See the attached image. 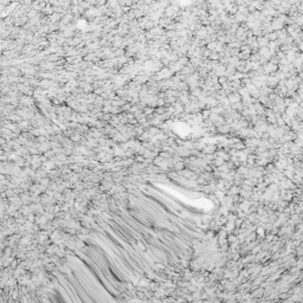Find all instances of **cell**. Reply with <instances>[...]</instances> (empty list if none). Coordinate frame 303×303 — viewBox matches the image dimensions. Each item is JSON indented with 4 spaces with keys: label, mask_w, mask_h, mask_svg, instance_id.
<instances>
[{
    "label": "cell",
    "mask_w": 303,
    "mask_h": 303,
    "mask_svg": "<svg viewBox=\"0 0 303 303\" xmlns=\"http://www.w3.org/2000/svg\"><path fill=\"white\" fill-rule=\"evenodd\" d=\"M176 14H179V8L174 5H167V7L165 8V17L174 18L176 17Z\"/></svg>",
    "instance_id": "obj_1"
},
{
    "label": "cell",
    "mask_w": 303,
    "mask_h": 303,
    "mask_svg": "<svg viewBox=\"0 0 303 303\" xmlns=\"http://www.w3.org/2000/svg\"><path fill=\"white\" fill-rule=\"evenodd\" d=\"M283 27H284V23L283 21H281L278 18H273L272 19V21H271V29L273 31H279Z\"/></svg>",
    "instance_id": "obj_2"
},
{
    "label": "cell",
    "mask_w": 303,
    "mask_h": 303,
    "mask_svg": "<svg viewBox=\"0 0 303 303\" xmlns=\"http://www.w3.org/2000/svg\"><path fill=\"white\" fill-rule=\"evenodd\" d=\"M276 69H277V67L275 65V63L271 62V63H268L267 65H264V69H263V70H264L265 73H271V72H275Z\"/></svg>",
    "instance_id": "obj_3"
},
{
    "label": "cell",
    "mask_w": 303,
    "mask_h": 303,
    "mask_svg": "<svg viewBox=\"0 0 303 303\" xmlns=\"http://www.w3.org/2000/svg\"><path fill=\"white\" fill-rule=\"evenodd\" d=\"M227 100L230 101V103H237V102H240L242 100V95L240 94H230Z\"/></svg>",
    "instance_id": "obj_4"
},
{
    "label": "cell",
    "mask_w": 303,
    "mask_h": 303,
    "mask_svg": "<svg viewBox=\"0 0 303 303\" xmlns=\"http://www.w3.org/2000/svg\"><path fill=\"white\" fill-rule=\"evenodd\" d=\"M257 41H258V45L261 46V47H263V46H268V44H269V38L265 36V37H257Z\"/></svg>",
    "instance_id": "obj_5"
},
{
    "label": "cell",
    "mask_w": 303,
    "mask_h": 303,
    "mask_svg": "<svg viewBox=\"0 0 303 303\" xmlns=\"http://www.w3.org/2000/svg\"><path fill=\"white\" fill-rule=\"evenodd\" d=\"M71 19H72V16L71 14H65V16H63V18H62V24H69L70 21H71Z\"/></svg>",
    "instance_id": "obj_6"
},
{
    "label": "cell",
    "mask_w": 303,
    "mask_h": 303,
    "mask_svg": "<svg viewBox=\"0 0 303 303\" xmlns=\"http://www.w3.org/2000/svg\"><path fill=\"white\" fill-rule=\"evenodd\" d=\"M210 57H211V59H213V61H217V59H219V53H217V52L214 51L213 53H211V55H210Z\"/></svg>",
    "instance_id": "obj_7"
}]
</instances>
